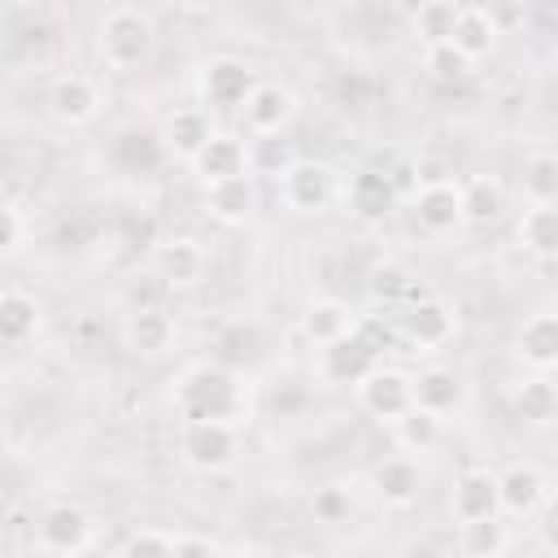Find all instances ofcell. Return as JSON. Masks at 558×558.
Listing matches in <instances>:
<instances>
[{
	"label": "cell",
	"mask_w": 558,
	"mask_h": 558,
	"mask_svg": "<svg viewBox=\"0 0 558 558\" xmlns=\"http://www.w3.org/2000/svg\"><path fill=\"white\" fill-rule=\"evenodd\" d=\"M174 410L183 423H227L244 427L253 414L248 379L222 362H196L174 379Z\"/></svg>",
	"instance_id": "cell-1"
},
{
	"label": "cell",
	"mask_w": 558,
	"mask_h": 558,
	"mask_svg": "<svg viewBox=\"0 0 558 558\" xmlns=\"http://www.w3.org/2000/svg\"><path fill=\"white\" fill-rule=\"evenodd\" d=\"M153 48H157V26L135 4H113L96 26V52L109 70H135L153 57Z\"/></svg>",
	"instance_id": "cell-2"
},
{
	"label": "cell",
	"mask_w": 558,
	"mask_h": 558,
	"mask_svg": "<svg viewBox=\"0 0 558 558\" xmlns=\"http://www.w3.org/2000/svg\"><path fill=\"white\" fill-rule=\"evenodd\" d=\"M92 541H96V519L74 501H52L35 519V545L57 554V558H74Z\"/></svg>",
	"instance_id": "cell-3"
},
{
	"label": "cell",
	"mask_w": 558,
	"mask_h": 558,
	"mask_svg": "<svg viewBox=\"0 0 558 558\" xmlns=\"http://www.w3.org/2000/svg\"><path fill=\"white\" fill-rule=\"evenodd\" d=\"M353 397H357V405L375 418V423H397V418H405L410 410H414V375H405L401 366H375L357 388H353Z\"/></svg>",
	"instance_id": "cell-4"
},
{
	"label": "cell",
	"mask_w": 558,
	"mask_h": 558,
	"mask_svg": "<svg viewBox=\"0 0 558 558\" xmlns=\"http://www.w3.org/2000/svg\"><path fill=\"white\" fill-rule=\"evenodd\" d=\"M340 196V179L327 161H310L301 157L283 179H279V201L292 214H323L331 201Z\"/></svg>",
	"instance_id": "cell-5"
},
{
	"label": "cell",
	"mask_w": 558,
	"mask_h": 558,
	"mask_svg": "<svg viewBox=\"0 0 558 558\" xmlns=\"http://www.w3.org/2000/svg\"><path fill=\"white\" fill-rule=\"evenodd\" d=\"M458 331V310L445 296H418L397 314V336L410 349H440Z\"/></svg>",
	"instance_id": "cell-6"
},
{
	"label": "cell",
	"mask_w": 558,
	"mask_h": 558,
	"mask_svg": "<svg viewBox=\"0 0 558 558\" xmlns=\"http://www.w3.org/2000/svg\"><path fill=\"white\" fill-rule=\"evenodd\" d=\"M179 453L192 471H222L240 453V427L227 423H179Z\"/></svg>",
	"instance_id": "cell-7"
},
{
	"label": "cell",
	"mask_w": 558,
	"mask_h": 558,
	"mask_svg": "<svg viewBox=\"0 0 558 558\" xmlns=\"http://www.w3.org/2000/svg\"><path fill=\"white\" fill-rule=\"evenodd\" d=\"M196 83H201L205 105H214V109H244V100L253 96V87H257L262 78H257L253 65L240 61V57H209V61L201 65Z\"/></svg>",
	"instance_id": "cell-8"
},
{
	"label": "cell",
	"mask_w": 558,
	"mask_h": 558,
	"mask_svg": "<svg viewBox=\"0 0 558 558\" xmlns=\"http://www.w3.org/2000/svg\"><path fill=\"white\" fill-rule=\"evenodd\" d=\"M340 201H344V209H349L357 222H384V218L397 209L401 192H397V183H392L388 170L362 166V170H353V174L344 179Z\"/></svg>",
	"instance_id": "cell-9"
},
{
	"label": "cell",
	"mask_w": 558,
	"mask_h": 558,
	"mask_svg": "<svg viewBox=\"0 0 558 558\" xmlns=\"http://www.w3.org/2000/svg\"><path fill=\"white\" fill-rule=\"evenodd\" d=\"M240 113H244V126L253 131V140L257 135H283L292 126V118H296V92L288 83L262 78Z\"/></svg>",
	"instance_id": "cell-10"
},
{
	"label": "cell",
	"mask_w": 558,
	"mask_h": 558,
	"mask_svg": "<svg viewBox=\"0 0 558 558\" xmlns=\"http://www.w3.org/2000/svg\"><path fill=\"white\" fill-rule=\"evenodd\" d=\"M375 366H379V353L357 331L349 340H336V344L318 349V379L331 384V388H357Z\"/></svg>",
	"instance_id": "cell-11"
},
{
	"label": "cell",
	"mask_w": 558,
	"mask_h": 558,
	"mask_svg": "<svg viewBox=\"0 0 558 558\" xmlns=\"http://www.w3.org/2000/svg\"><path fill=\"white\" fill-rule=\"evenodd\" d=\"M449 514L458 523H471V519H493L501 514V475L488 471V466H466L449 493Z\"/></svg>",
	"instance_id": "cell-12"
},
{
	"label": "cell",
	"mask_w": 558,
	"mask_h": 558,
	"mask_svg": "<svg viewBox=\"0 0 558 558\" xmlns=\"http://www.w3.org/2000/svg\"><path fill=\"white\" fill-rule=\"evenodd\" d=\"M205 266L209 257L192 235H170L153 248V270L166 288H196L205 279Z\"/></svg>",
	"instance_id": "cell-13"
},
{
	"label": "cell",
	"mask_w": 558,
	"mask_h": 558,
	"mask_svg": "<svg viewBox=\"0 0 558 558\" xmlns=\"http://www.w3.org/2000/svg\"><path fill=\"white\" fill-rule=\"evenodd\" d=\"M410 214L432 235L453 231L462 222V183H418V192L410 196Z\"/></svg>",
	"instance_id": "cell-14"
},
{
	"label": "cell",
	"mask_w": 558,
	"mask_h": 558,
	"mask_svg": "<svg viewBox=\"0 0 558 558\" xmlns=\"http://www.w3.org/2000/svg\"><path fill=\"white\" fill-rule=\"evenodd\" d=\"M48 113L65 126H83L100 113V87L87 74H61L48 87Z\"/></svg>",
	"instance_id": "cell-15"
},
{
	"label": "cell",
	"mask_w": 558,
	"mask_h": 558,
	"mask_svg": "<svg viewBox=\"0 0 558 558\" xmlns=\"http://www.w3.org/2000/svg\"><path fill=\"white\" fill-rule=\"evenodd\" d=\"M514 353L532 371H558V310H536L514 331Z\"/></svg>",
	"instance_id": "cell-16"
},
{
	"label": "cell",
	"mask_w": 558,
	"mask_h": 558,
	"mask_svg": "<svg viewBox=\"0 0 558 558\" xmlns=\"http://www.w3.org/2000/svg\"><path fill=\"white\" fill-rule=\"evenodd\" d=\"M192 170H196V179L205 187L227 183V179H240V174H248V144L240 135H231V131H214V140L201 148V157L192 161Z\"/></svg>",
	"instance_id": "cell-17"
},
{
	"label": "cell",
	"mask_w": 558,
	"mask_h": 558,
	"mask_svg": "<svg viewBox=\"0 0 558 558\" xmlns=\"http://www.w3.org/2000/svg\"><path fill=\"white\" fill-rule=\"evenodd\" d=\"M497 475H501V514L527 519V514H536L545 506L549 484H545V471L536 462H510Z\"/></svg>",
	"instance_id": "cell-18"
},
{
	"label": "cell",
	"mask_w": 558,
	"mask_h": 558,
	"mask_svg": "<svg viewBox=\"0 0 558 558\" xmlns=\"http://www.w3.org/2000/svg\"><path fill=\"white\" fill-rule=\"evenodd\" d=\"M357 310L349 305V301H336V296H318V301H310V310L301 314V331H305V340L310 344H318V349H327V344H336V340H349L353 331H357Z\"/></svg>",
	"instance_id": "cell-19"
},
{
	"label": "cell",
	"mask_w": 558,
	"mask_h": 558,
	"mask_svg": "<svg viewBox=\"0 0 558 558\" xmlns=\"http://www.w3.org/2000/svg\"><path fill=\"white\" fill-rule=\"evenodd\" d=\"M462 401H466V379H462L458 371H449V366H427V371L414 375V405H418V410L445 418V414H453Z\"/></svg>",
	"instance_id": "cell-20"
},
{
	"label": "cell",
	"mask_w": 558,
	"mask_h": 558,
	"mask_svg": "<svg viewBox=\"0 0 558 558\" xmlns=\"http://www.w3.org/2000/svg\"><path fill=\"white\" fill-rule=\"evenodd\" d=\"M257 209V183L253 174H240V179H227V183H214L205 187V214L222 227H240L248 222Z\"/></svg>",
	"instance_id": "cell-21"
},
{
	"label": "cell",
	"mask_w": 558,
	"mask_h": 558,
	"mask_svg": "<svg viewBox=\"0 0 558 558\" xmlns=\"http://www.w3.org/2000/svg\"><path fill=\"white\" fill-rule=\"evenodd\" d=\"M214 140V126H209V118H205V109H196V105H187V109H174L170 118H166V131H161V144H166V153H174V157H183L187 166L201 157V148Z\"/></svg>",
	"instance_id": "cell-22"
},
{
	"label": "cell",
	"mask_w": 558,
	"mask_h": 558,
	"mask_svg": "<svg viewBox=\"0 0 558 558\" xmlns=\"http://www.w3.org/2000/svg\"><path fill=\"white\" fill-rule=\"evenodd\" d=\"M126 344L144 357H157L174 344V318L161 305H135L126 314Z\"/></svg>",
	"instance_id": "cell-23"
},
{
	"label": "cell",
	"mask_w": 558,
	"mask_h": 558,
	"mask_svg": "<svg viewBox=\"0 0 558 558\" xmlns=\"http://www.w3.org/2000/svg\"><path fill=\"white\" fill-rule=\"evenodd\" d=\"M371 480H375V493H379L388 506H414L418 493H423V471H418V462H414L410 453L384 458Z\"/></svg>",
	"instance_id": "cell-24"
},
{
	"label": "cell",
	"mask_w": 558,
	"mask_h": 558,
	"mask_svg": "<svg viewBox=\"0 0 558 558\" xmlns=\"http://www.w3.org/2000/svg\"><path fill=\"white\" fill-rule=\"evenodd\" d=\"M497 35H501V26L493 22V9L462 4V13H458V26H453V39H449V44H453L458 52H466L471 61H480V57H488V52H493Z\"/></svg>",
	"instance_id": "cell-25"
},
{
	"label": "cell",
	"mask_w": 558,
	"mask_h": 558,
	"mask_svg": "<svg viewBox=\"0 0 558 558\" xmlns=\"http://www.w3.org/2000/svg\"><path fill=\"white\" fill-rule=\"evenodd\" d=\"M501 209H506V187L497 174H471L462 183V222L488 227L501 218Z\"/></svg>",
	"instance_id": "cell-26"
},
{
	"label": "cell",
	"mask_w": 558,
	"mask_h": 558,
	"mask_svg": "<svg viewBox=\"0 0 558 558\" xmlns=\"http://www.w3.org/2000/svg\"><path fill=\"white\" fill-rule=\"evenodd\" d=\"M35 331H39V301L31 292H22V288H4L0 292V340L9 349H17Z\"/></svg>",
	"instance_id": "cell-27"
},
{
	"label": "cell",
	"mask_w": 558,
	"mask_h": 558,
	"mask_svg": "<svg viewBox=\"0 0 558 558\" xmlns=\"http://www.w3.org/2000/svg\"><path fill=\"white\" fill-rule=\"evenodd\" d=\"M514 414L532 427H545L558 418V384L549 375H527L514 384Z\"/></svg>",
	"instance_id": "cell-28"
},
{
	"label": "cell",
	"mask_w": 558,
	"mask_h": 558,
	"mask_svg": "<svg viewBox=\"0 0 558 558\" xmlns=\"http://www.w3.org/2000/svg\"><path fill=\"white\" fill-rule=\"evenodd\" d=\"M506 549H510V527H506V514L458 523V554H462V558H501Z\"/></svg>",
	"instance_id": "cell-29"
},
{
	"label": "cell",
	"mask_w": 558,
	"mask_h": 558,
	"mask_svg": "<svg viewBox=\"0 0 558 558\" xmlns=\"http://www.w3.org/2000/svg\"><path fill=\"white\" fill-rule=\"evenodd\" d=\"M514 235L532 257L554 262L558 257V205H527L519 227H514Z\"/></svg>",
	"instance_id": "cell-30"
},
{
	"label": "cell",
	"mask_w": 558,
	"mask_h": 558,
	"mask_svg": "<svg viewBox=\"0 0 558 558\" xmlns=\"http://www.w3.org/2000/svg\"><path fill=\"white\" fill-rule=\"evenodd\" d=\"M458 13H462V4H453V0H427V4H418L410 13V31H414V39L423 48L449 44L453 39V26H458Z\"/></svg>",
	"instance_id": "cell-31"
},
{
	"label": "cell",
	"mask_w": 558,
	"mask_h": 558,
	"mask_svg": "<svg viewBox=\"0 0 558 558\" xmlns=\"http://www.w3.org/2000/svg\"><path fill=\"white\" fill-rule=\"evenodd\" d=\"M519 187H523L527 205H558V157L554 153H532L523 161Z\"/></svg>",
	"instance_id": "cell-32"
},
{
	"label": "cell",
	"mask_w": 558,
	"mask_h": 558,
	"mask_svg": "<svg viewBox=\"0 0 558 558\" xmlns=\"http://www.w3.org/2000/svg\"><path fill=\"white\" fill-rule=\"evenodd\" d=\"M296 161L301 157L292 153V140H283V135H257V140H248V174H275V179H283Z\"/></svg>",
	"instance_id": "cell-33"
},
{
	"label": "cell",
	"mask_w": 558,
	"mask_h": 558,
	"mask_svg": "<svg viewBox=\"0 0 558 558\" xmlns=\"http://www.w3.org/2000/svg\"><path fill=\"white\" fill-rule=\"evenodd\" d=\"M392 436H397L401 453H410V458H414V453H427V449H436V440H440V418L414 405L405 418L392 423Z\"/></svg>",
	"instance_id": "cell-34"
},
{
	"label": "cell",
	"mask_w": 558,
	"mask_h": 558,
	"mask_svg": "<svg viewBox=\"0 0 558 558\" xmlns=\"http://www.w3.org/2000/svg\"><path fill=\"white\" fill-rule=\"evenodd\" d=\"M423 70L436 78V83H466L475 61L466 52H458L453 44H436V48H423Z\"/></svg>",
	"instance_id": "cell-35"
},
{
	"label": "cell",
	"mask_w": 558,
	"mask_h": 558,
	"mask_svg": "<svg viewBox=\"0 0 558 558\" xmlns=\"http://www.w3.org/2000/svg\"><path fill=\"white\" fill-rule=\"evenodd\" d=\"M371 296L384 301V305H397V301H401V310H405L410 301H418V288H414V279H410L405 266L384 262V266L371 275Z\"/></svg>",
	"instance_id": "cell-36"
},
{
	"label": "cell",
	"mask_w": 558,
	"mask_h": 558,
	"mask_svg": "<svg viewBox=\"0 0 558 558\" xmlns=\"http://www.w3.org/2000/svg\"><path fill=\"white\" fill-rule=\"evenodd\" d=\"M310 514L318 519V523H349V514H353V493L344 488V484H323V488H314L310 493Z\"/></svg>",
	"instance_id": "cell-37"
},
{
	"label": "cell",
	"mask_w": 558,
	"mask_h": 558,
	"mask_svg": "<svg viewBox=\"0 0 558 558\" xmlns=\"http://www.w3.org/2000/svg\"><path fill=\"white\" fill-rule=\"evenodd\" d=\"M118 558H174V536L161 532V527H135L122 541Z\"/></svg>",
	"instance_id": "cell-38"
},
{
	"label": "cell",
	"mask_w": 558,
	"mask_h": 558,
	"mask_svg": "<svg viewBox=\"0 0 558 558\" xmlns=\"http://www.w3.org/2000/svg\"><path fill=\"white\" fill-rule=\"evenodd\" d=\"M22 244H26V218H22V209L9 201V205L0 209V248H4V257H13V253H22Z\"/></svg>",
	"instance_id": "cell-39"
},
{
	"label": "cell",
	"mask_w": 558,
	"mask_h": 558,
	"mask_svg": "<svg viewBox=\"0 0 558 558\" xmlns=\"http://www.w3.org/2000/svg\"><path fill=\"white\" fill-rule=\"evenodd\" d=\"M174 558H222V545L209 536L183 532V536H174Z\"/></svg>",
	"instance_id": "cell-40"
},
{
	"label": "cell",
	"mask_w": 558,
	"mask_h": 558,
	"mask_svg": "<svg viewBox=\"0 0 558 558\" xmlns=\"http://www.w3.org/2000/svg\"><path fill=\"white\" fill-rule=\"evenodd\" d=\"M549 519L558 523V493H554V501H549Z\"/></svg>",
	"instance_id": "cell-41"
},
{
	"label": "cell",
	"mask_w": 558,
	"mask_h": 558,
	"mask_svg": "<svg viewBox=\"0 0 558 558\" xmlns=\"http://www.w3.org/2000/svg\"><path fill=\"white\" fill-rule=\"evenodd\" d=\"M292 558H323V554H314V549H296Z\"/></svg>",
	"instance_id": "cell-42"
},
{
	"label": "cell",
	"mask_w": 558,
	"mask_h": 558,
	"mask_svg": "<svg viewBox=\"0 0 558 558\" xmlns=\"http://www.w3.org/2000/svg\"><path fill=\"white\" fill-rule=\"evenodd\" d=\"M554 57H558V35H554Z\"/></svg>",
	"instance_id": "cell-43"
}]
</instances>
